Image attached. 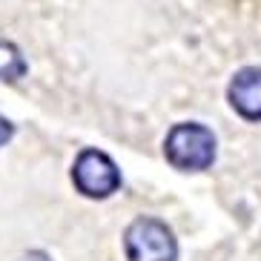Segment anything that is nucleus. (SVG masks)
Listing matches in <instances>:
<instances>
[{
  "label": "nucleus",
  "instance_id": "f257e3e1",
  "mask_svg": "<svg viewBox=\"0 0 261 261\" xmlns=\"http://www.w3.org/2000/svg\"><path fill=\"white\" fill-rule=\"evenodd\" d=\"M164 149L175 169L198 172L215 161V135L201 123H178L169 129Z\"/></svg>",
  "mask_w": 261,
  "mask_h": 261
},
{
  "label": "nucleus",
  "instance_id": "f03ea898",
  "mask_svg": "<svg viewBox=\"0 0 261 261\" xmlns=\"http://www.w3.org/2000/svg\"><path fill=\"white\" fill-rule=\"evenodd\" d=\"M126 255L129 261H175L178 244L167 224L155 218H138L129 224V230L123 236Z\"/></svg>",
  "mask_w": 261,
  "mask_h": 261
},
{
  "label": "nucleus",
  "instance_id": "7ed1b4c3",
  "mask_svg": "<svg viewBox=\"0 0 261 261\" xmlns=\"http://www.w3.org/2000/svg\"><path fill=\"white\" fill-rule=\"evenodd\" d=\"M72 178H75L77 190L89 198H107L121 187V172H118L115 161L98 149H84L77 155Z\"/></svg>",
  "mask_w": 261,
  "mask_h": 261
},
{
  "label": "nucleus",
  "instance_id": "20e7f679",
  "mask_svg": "<svg viewBox=\"0 0 261 261\" xmlns=\"http://www.w3.org/2000/svg\"><path fill=\"white\" fill-rule=\"evenodd\" d=\"M230 103L241 118L261 121V69L247 66L230 84Z\"/></svg>",
  "mask_w": 261,
  "mask_h": 261
},
{
  "label": "nucleus",
  "instance_id": "39448f33",
  "mask_svg": "<svg viewBox=\"0 0 261 261\" xmlns=\"http://www.w3.org/2000/svg\"><path fill=\"white\" fill-rule=\"evenodd\" d=\"M26 75V61L20 49L15 43H6V40H0V81H17V77Z\"/></svg>",
  "mask_w": 261,
  "mask_h": 261
},
{
  "label": "nucleus",
  "instance_id": "423d86ee",
  "mask_svg": "<svg viewBox=\"0 0 261 261\" xmlns=\"http://www.w3.org/2000/svg\"><path fill=\"white\" fill-rule=\"evenodd\" d=\"M12 135H15V126H12V121H6V118L0 115V146L6 144Z\"/></svg>",
  "mask_w": 261,
  "mask_h": 261
},
{
  "label": "nucleus",
  "instance_id": "0eeeda50",
  "mask_svg": "<svg viewBox=\"0 0 261 261\" xmlns=\"http://www.w3.org/2000/svg\"><path fill=\"white\" fill-rule=\"evenodd\" d=\"M23 261H49V255H46V253H40V250H35V253L23 255Z\"/></svg>",
  "mask_w": 261,
  "mask_h": 261
}]
</instances>
